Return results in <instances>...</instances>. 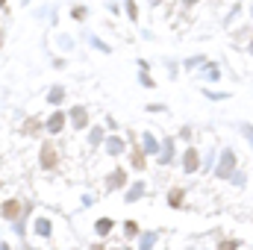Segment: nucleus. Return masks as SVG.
<instances>
[{
  "mask_svg": "<svg viewBox=\"0 0 253 250\" xmlns=\"http://www.w3.org/2000/svg\"><path fill=\"white\" fill-rule=\"evenodd\" d=\"M53 165H56V150L50 144H44L42 147V168H53Z\"/></svg>",
  "mask_w": 253,
  "mask_h": 250,
  "instance_id": "obj_1",
  "label": "nucleus"
},
{
  "mask_svg": "<svg viewBox=\"0 0 253 250\" xmlns=\"http://www.w3.org/2000/svg\"><path fill=\"white\" fill-rule=\"evenodd\" d=\"M18 215H21V203H18V200H9V203H3V218L15 221Z\"/></svg>",
  "mask_w": 253,
  "mask_h": 250,
  "instance_id": "obj_2",
  "label": "nucleus"
},
{
  "mask_svg": "<svg viewBox=\"0 0 253 250\" xmlns=\"http://www.w3.org/2000/svg\"><path fill=\"white\" fill-rule=\"evenodd\" d=\"M71 121H74V126H77V129H85V126H88L85 109H74V112H71Z\"/></svg>",
  "mask_w": 253,
  "mask_h": 250,
  "instance_id": "obj_3",
  "label": "nucleus"
},
{
  "mask_svg": "<svg viewBox=\"0 0 253 250\" xmlns=\"http://www.w3.org/2000/svg\"><path fill=\"white\" fill-rule=\"evenodd\" d=\"M62 118H65V115H53V118H50V124H47V129H50V132H59V129H62Z\"/></svg>",
  "mask_w": 253,
  "mask_h": 250,
  "instance_id": "obj_4",
  "label": "nucleus"
},
{
  "mask_svg": "<svg viewBox=\"0 0 253 250\" xmlns=\"http://www.w3.org/2000/svg\"><path fill=\"white\" fill-rule=\"evenodd\" d=\"M194 168H197V153L189 150V153H186V171H194Z\"/></svg>",
  "mask_w": 253,
  "mask_h": 250,
  "instance_id": "obj_5",
  "label": "nucleus"
},
{
  "mask_svg": "<svg viewBox=\"0 0 253 250\" xmlns=\"http://www.w3.org/2000/svg\"><path fill=\"white\" fill-rule=\"evenodd\" d=\"M132 165H135V168H144V156H141V150L132 153Z\"/></svg>",
  "mask_w": 253,
  "mask_h": 250,
  "instance_id": "obj_6",
  "label": "nucleus"
},
{
  "mask_svg": "<svg viewBox=\"0 0 253 250\" xmlns=\"http://www.w3.org/2000/svg\"><path fill=\"white\" fill-rule=\"evenodd\" d=\"M109 230H112V221H100L97 224V233H109Z\"/></svg>",
  "mask_w": 253,
  "mask_h": 250,
  "instance_id": "obj_7",
  "label": "nucleus"
},
{
  "mask_svg": "<svg viewBox=\"0 0 253 250\" xmlns=\"http://www.w3.org/2000/svg\"><path fill=\"white\" fill-rule=\"evenodd\" d=\"M218 250H239V242H224Z\"/></svg>",
  "mask_w": 253,
  "mask_h": 250,
  "instance_id": "obj_8",
  "label": "nucleus"
},
{
  "mask_svg": "<svg viewBox=\"0 0 253 250\" xmlns=\"http://www.w3.org/2000/svg\"><path fill=\"white\" fill-rule=\"evenodd\" d=\"M121 180H124V174H121V171H118V174H112V180H109V186H118V183H121Z\"/></svg>",
  "mask_w": 253,
  "mask_h": 250,
  "instance_id": "obj_9",
  "label": "nucleus"
},
{
  "mask_svg": "<svg viewBox=\"0 0 253 250\" xmlns=\"http://www.w3.org/2000/svg\"><path fill=\"white\" fill-rule=\"evenodd\" d=\"M180 200H183V191H174V194H171V203H174V206H177V203H180Z\"/></svg>",
  "mask_w": 253,
  "mask_h": 250,
  "instance_id": "obj_10",
  "label": "nucleus"
},
{
  "mask_svg": "<svg viewBox=\"0 0 253 250\" xmlns=\"http://www.w3.org/2000/svg\"><path fill=\"white\" fill-rule=\"evenodd\" d=\"M3 3H6V0H0V6H3Z\"/></svg>",
  "mask_w": 253,
  "mask_h": 250,
  "instance_id": "obj_11",
  "label": "nucleus"
}]
</instances>
